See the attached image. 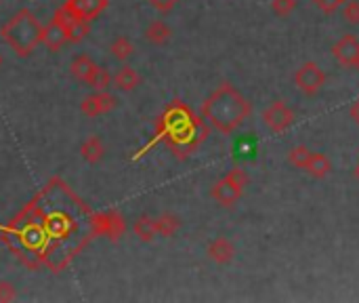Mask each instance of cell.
Returning <instances> with one entry per match:
<instances>
[{
	"instance_id": "1",
	"label": "cell",
	"mask_w": 359,
	"mask_h": 303,
	"mask_svg": "<svg viewBox=\"0 0 359 303\" xmlns=\"http://www.w3.org/2000/svg\"><path fill=\"white\" fill-rule=\"evenodd\" d=\"M158 135H164L170 150L185 158L198 150V146L206 139L208 129L206 125L191 116L189 108H185L181 101H173V106L166 110L164 118L158 125Z\"/></svg>"
},
{
	"instance_id": "2",
	"label": "cell",
	"mask_w": 359,
	"mask_h": 303,
	"mask_svg": "<svg viewBox=\"0 0 359 303\" xmlns=\"http://www.w3.org/2000/svg\"><path fill=\"white\" fill-rule=\"evenodd\" d=\"M252 104L231 85L217 87L202 104L204 120L223 135H231L250 116Z\"/></svg>"
},
{
	"instance_id": "3",
	"label": "cell",
	"mask_w": 359,
	"mask_h": 303,
	"mask_svg": "<svg viewBox=\"0 0 359 303\" xmlns=\"http://www.w3.org/2000/svg\"><path fill=\"white\" fill-rule=\"evenodd\" d=\"M0 36L17 57H30L43 45V24L30 9H22L0 28Z\"/></svg>"
},
{
	"instance_id": "4",
	"label": "cell",
	"mask_w": 359,
	"mask_h": 303,
	"mask_svg": "<svg viewBox=\"0 0 359 303\" xmlns=\"http://www.w3.org/2000/svg\"><path fill=\"white\" fill-rule=\"evenodd\" d=\"M246 185H248V173L240 167H233L225 177H221L210 188V198L217 200L221 206H233L242 198Z\"/></svg>"
},
{
	"instance_id": "5",
	"label": "cell",
	"mask_w": 359,
	"mask_h": 303,
	"mask_svg": "<svg viewBox=\"0 0 359 303\" xmlns=\"http://www.w3.org/2000/svg\"><path fill=\"white\" fill-rule=\"evenodd\" d=\"M91 232L93 236H105L112 242H118L126 234V221L116 211L93 213L91 215Z\"/></svg>"
},
{
	"instance_id": "6",
	"label": "cell",
	"mask_w": 359,
	"mask_h": 303,
	"mask_svg": "<svg viewBox=\"0 0 359 303\" xmlns=\"http://www.w3.org/2000/svg\"><path fill=\"white\" fill-rule=\"evenodd\" d=\"M294 85L305 93V95H317L321 87L325 85V74L315 62L302 64L296 74H294Z\"/></svg>"
},
{
	"instance_id": "7",
	"label": "cell",
	"mask_w": 359,
	"mask_h": 303,
	"mask_svg": "<svg viewBox=\"0 0 359 303\" xmlns=\"http://www.w3.org/2000/svg\"><path fill=\"white\" fill-rule=\"evenodd\" d=\"M118 108V99L110 91H95L80 101V112L89 118L105 116Z\"/></svg>"
},
{
	"instance_id": "8",
	"label": "cell",
	"mask_w": 359,
	"mask_h": 303,
	"mask_svg": "<svg viewBox=\"0 0 359 303\" xmlns=\"http://www.w3.org/2000/svg\"><path fill=\"white\" fill-rule=\"evenodd\" d=\"M294 118H296V114L286 106V101H281V99H277V101H273L265 112H263V122L269 127V131H273V133H284L286 129H290L292 127V122H294Z\"/></svg>"
},
{
	"instance_id": "9",
	"label": "cell",
	"mask_w": 359,
	"mask_h": 303,
	"mask_svg": "<svg viewBox=\"0 0 359 303\" xmlns=\"http://www.w3.org/2000/svg\"><path fill=\"white\" fill-rule=\"evenodd\" d=\"M332 55L340 66H349L355 68L359 62V41L353 34H344L342 38H338L332 47Z\"/></svg>"
},
{
	"instance_id": "10",
	"label": "cell",
	"mask_w": 359,
	"mask_h": 303,
	"mask_svg": "<svg viewBox=\"0 0 359 303\" xmlns=\"http://www.w3.org/2000/svg\"><path fill=\"white\" fill-rule=\"evenodd\" d=\"M64 5L76 17H80L85 22H95L110 7V0H68Z\"/></svg>"
},
{
	"instance_id": "11",
	"label": "cell",
	"mask_w": 359,
	"mask_h": 303,
	"mask_svg": "<svg viewBox=\"0 0 359 303\" xmlns=\"http://www.w3.org/2000/svg\"><path fill=\"white\" fill-rule=\"evenodd\" d=\"M43 45L51 53H59L68 45V30L57 17H53L47 26H43Z\"/></svg>"
},
{
	"instance_id": "12",
	"label": "cell",
	"mask_w": 359,
	"mask_h": 303,
	"mask_svg": "<svg viewBox=\"0 0 359 303\" xmlns=\"http://www.w3.org/2000/svg\"><path fill=\"white\" fill-rule=\"evenodd\" d=\"M206 255H208L210 261H214V263H219V265H227V263H231L233 257H235V246H233V242H231L229 238L219 236V238H214V240L208 244Z\"/></svg>"
},
{
	"instance_id": "13",
	"label": "cell",
	"mask_w": 359,
	"mask_h": 303,
	"mask_svg": "<svg viewBox=\"0 0 359 303\" xmlns=\"http://www.w3.org/2000/svg\"><path fill=\"white\" fill-rule=\"evenodd\" d=\"M80 158L87 164H99L105 158V143L101 141V137L97 135L87 137L80 146Z\"/></svg>"
},
{
	"instance_id": "14",
	"label": "cell",
	"mask_w": 359,
	"mask_h": 303,
	"mask_svg": "<svg viewBox=\"0 0 359 303\" xmlns=\"http://www.w3.org/2000/svg\"><path fill=\"white\" fill-rule=\"evenodd\" d=\"M143 36H145V41H147L149 45H154V47H164V45L173 38V30H170V26L164 24L162 20H156V22H152V24L145 28Z\"/></svg>"
},
{
	"instance_id": "15",
	"label": "cell",
	"mask_w": 359,
	"mask_h": 303,
	"mask_svg": "<svg viewBox=\"0 0 359 303\" xmlns=\"http://www.w3.org/2000/svg\"><path fill=\"white\" fill-rule=\"evenodd\" d=\"M141 85V76L137 74L135 68L131 66H122L116 74H114V87L122 93H131Z\"/></svg>"
},
{
	"instance_id": "16",
	"label": "cell",
	"mask_w": 359,
	"mask_h": 303,
	"mask_svg": "<svg viewBox=\"0 0 359 303\" xmlns=\"http://www.w3.org/2000/svg\"><path fill=\"white\" fill-rule=\"evenodd\" d=\"M97 68V64L93 62V57H89V55H76L74 59H72V64H70V74L78 80V83H82V85H87V80L91 78V74H93V70Z\"/></svg>"
},
{
	"instance_id": "17",
	"label": "cell",
	"mask_w": 359,
	"mask_h": 303,
	"mask_svg": "<svg viewBox=\"0 0 359 303\" xmlns=\"http://www.w3.org/2000/svg\"><path fill=\"white\" fill-rule=\"evenodd\" d=\"M110 53H112V57L116 62L124 64L135 55V45H133V41L129 36H116L112 41V45H110Z\"/></svg>"
},
{
	"instance_id": "18",
	"label": "cell",
	"mask_w": 359,
	"mask_h": 303,
	"mask_svg": "<svg viewBox=\"0 0 359 303\" xmlns=\"http://www.w3.org/2000/svg\"><path fill=\"white\" fill-rule=\"evenodd\" d=\"M133 232H135V236H137L141 242H152V240L158 236V230H156V217L141 215V217L135 221Z\"/></svg>"
},
{
	"instance_id": "19",
	"label": "cell",
	"mask_w": 359,
	"mask_h": 303,
	"mask_svg": "<svg viewBox=\"0 0 359 303\" xmlns=\"http://www.w3.org/2000/svg\"><path fill=\"white\" fill-rule=\"evenodd\" d=\"M305 171H307L313 179H323V177L330 175L332 162L328 160V156H323V154H319V152H313V156H311L309 164L305 167Z\"/></svg>"
},
{
	"instance_id": "20",
	"label": "cell",
	"mask_w": 359,
	"mask_h": 303,
	"mask_svg": "<svg viewBox=\"0 0 359 303\" xmlns=\"http://www.w3.org/2000/svg\"><path fill=\"white\" fill-rule=\"evenodd\" d=\"M87 85L93 89V91H110L114 87V74L108 70V68H101L97 66L91 74V78L87 80Z\"/></svg>"
},
{
	"instance_id": "21",
	"label": "cell",
	"mask_w": 359,
	"mask_h": 303,
	"mask_svg": "<svg viewBox=\"0 0 359 303\" xmlns=\"http://www.w3.org/2000/svg\"><path fill=\"white\" fill-rule=\"evenodd\" d=\"M181 227V219L173 213H162L156 217V230H158V236H164V238H173Z\"/></svg>"
},
{
	"instance_id": "22",
	"label": "cell",
	"mask_w": 359,
	"mask_h": 303,
	"mask_svg": "<svg viewBox=\"0 0 359 303\" xmlns=\"http://www.w3.org/2000/svg\"><path fill=\"white\" fill-rule=\"evenodd\" d=\"M311 156H313V152H311L307 146H296V148H292V150H290L288 160H290V164H294V167H298V169H302V171H305V167L309 164Z\"/></svg>"
},
{
	"instance_id": "23",
	"label": "cell",
	"mask_w": 359,
	"mask_h": 303,
	"mask_svg": "<svg viewBox=\"0 0 359 303\" xmlns=\"http://www.w3.org/2000/svg\"><path fill=\"white\" fill-rule=\"evenodd\" d=\"M271 9L277 17H288L296 9V0H273Z\"/></svg>"
},
{
	"instance_id": "24",
	"label": "cell",
	"mask_w": 359,
	"mask_h": 303,
	"mask_svg": "<svg viewBox=\"0 0 359 303\" xmlns=\"http://www.w3.org/2000/svg\"><path fill=\"white\" fill-rule=\"evenodd\" d=\"M17 297V288L9 280H0V303H11Z\"/></svg>"
},
{
	"instance_id": "25",
	"label": "cell",
	"mask_w": 359,
	"mask_h": 303,
	"mask_svg": "<svg viewBox=\"0 0 359 303\" xmlns=\"http://www.w3.org/2000/svg\"><path fill=\"white\" fill-rule=\"evenodd\" d=\"M342 15L351 26H357L359 24V0H351V3H346Z\"/></svg>"
},
{
	"instance_id": "26",
	"label": "cell",
	"mask_w": 359,
	"mask_h": 303,
	"mask_svg": "<svg viewBox=\"0 0 359 303\" xmlns=\"http://www.w3.org/2000/svg\"><path fill=\"white\" fill-rule=\"evenodd\" d=\"M145 3H149L160 13H170L181 3V0H145Z\"/></svg>"
},
{
	"instance_id": "27",
	"label": "cell",
	"mask_w": 359,
	"mask_h": 303,
	"mask_svg": "<svg viewBox=\"0 0 359 303\" xmlns=\"http://www.w3.org/2000/svg\"><path fill=\"white\" fill-rule=\"evenodd\" d=\"M313 3H315L323 13H334V11L342 5V0H313Z\"/></svg>"
},
{
	"instance_id": "28",
	"label": "cell",
	"mask_w": 359,
	"mask_h": 303,
	"mask_svg": "<svg viewBox=\"0 0 359 303\" xmlns=\"http://www.w3.org/2000/svg\"><path fill=\"white\" fill-rule=\"evenodd\" d=\"M349 114H351V118L359 125V99L351 106V110H349Z\"/></svg>"
},
{
	"instance_id": "29",
	"label": "cell",
	"mask_w": 359,
	"mask_h": 303,
	"mask_svg": "<svg viewBox=\"0 0 359 303\" xmlns=\"http://www.w3.org/2000/svg\"><path fill=\"white\" fill-rule=\"evenodd\" d=\"M355 177H357V181H359V162H357V167H355Z\"/></svg>"
},
{
	"instance_id": "30",
	"label": "cell",
	"mask_w": 359,
	"mask_h": 303,
	"mask_svg": "<svg viewBox=\"0 0 359 303\" xmlns=\"http://www.w3.org/2000/svg\"><path fill=\"white\" fill-rule=\"evenodd\" d=\"M5 64V59H3V55H0V66H3Z\"/></svg>"
},
{
	"instance_id": "31",
	"label": "cell",
	"mask_w": 359,
	"mask_h": 303,
	"mask_svg": "<svg viewBox=\"0 0 359 303\" xmlns=\"http://www.w3.org/2000/svg\"><path fill=\"white\" fill-rule=\"evenodd\" d=\"M355 70H357V72H359V62H357V66H355Z\"/></svg>"
},
{
	"instance_id": "32",
	"label": "cell",
	"mask_w": 359,
	"mask_h": 303,
	"mask_svg": "<svg viewBox=\"0 0 359 303\" xmlns=\"http://www.w3.org/2000/svg\"><path fill=\"white\" fill-rule=\"evenodd\" d=\"M342 3H346V0H342Z\"/></svg>"
}]
</instances>
